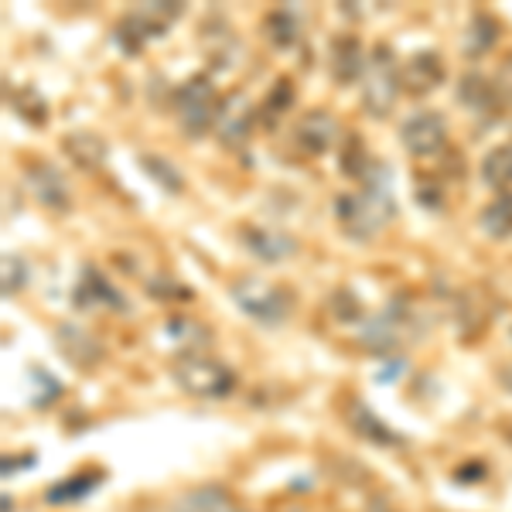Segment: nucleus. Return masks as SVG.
Segmentation results:
<instances>
[{"label": "nucleus", "instance_id": "f257e3e1", "mask_svg": "<svg viewBox=\"0 0 512 512\" xmlns=\"http://www.w3.org/2000/svg\"><path fill=\"white\" fill-rule=\"evenodd\" d=\"M396 216V202L390 195V175L373 168L366 175L362 192H345L335 198V219L352 239H376Z\"/></svg>", "mask_w": 512, "mask_h": 512}, {"label": "nucleus", "instance_id": "f03ea898", "mask_svg": "<svg viewBox=\"0 0 512 512\" xmlns=\"http://www.w3.org/2000/svg\"><path fill=\"white\" fill-rule=\"evenodd\" d=\"M175 379L185 393L202 396V400H222L236 390V376L233 369H226L219 359L202 352H185L175 362Z\"/></svg>", "mask_w": 512, "mask_h": 512}, {"label": "nucleus", "instance_id": "7ed1b4c3", "mask_svg": "<svg viewBox=\"0 0 512 512\" xmlns=\"http://www.w3.org/2000/svg\"><path fill=\"white\" fill-rule=\"evenodd\" d=\"M181 11L185 7L181 4H171V0H161V4H144L137 7V11H130L127 18L117 24V31H113V41L123 48L127 55H137L140 48L147 45V41L161 38L164 31L171 28V21L181 18Z\"/></svg>", "mask_w": 512, "mask_h": 512}, {"label": "nucleus", "instance_id": "20e7f679", "mask_svg": "<svg viewBox=\"0 0 512 512\" xmlns=\"http://www.w3.org/2000/svg\"><path fill=\"white\" fill-rule=\"evenodd\" d=\"M396 96H400V76H396V59L390 52V45H379L369 52V65L366 76H362V103L373 113L376 120H386L396 106Z\"/></svg>", "mask_w": 512, "mask_h": 512}, {"label": "nucleus", "instance_id": "39448f33", "mask_svg": "<svg viewBox=\"0 0 512 512\" xmlns=\"http://www.w3.org/2000/svg\"><path fill=\"white\" fill-rule=\"evenodd\" d=\"M229 297H233L243 315H250L260 325H280V321L291 315V294L260 277H239L229 287Z\"/></svg>", "mask_w": 512, "mask_h": 512}, {"label": "nucleus", "instance_id": "423d86ee", "mask_svg": "<svg viewBox=\"0 0 512 512\" xmlns=\"http://www.w3.org/2000/svg\"><path fill=\"white\" fill-rule=\"evenodd\" d=\"M175 106H178V123L192 137H198V134H205L209 127H216L222 99H219L216 86H212L209 76H192L185 86L178 89Z\"/></svg>", "mask_w": 512, "mask_h": 512}, {"label": "nucleus", "instance_id": "0eeeda50", "mask_svg": "<svg viewBox=\"0 0 512 512\" xmlns=\"http://www.w3.org/2000/svg\"><path fill=\"white\" fill-rule=\"evenodd\" d=\"M414 328H417L414 311H410L407 304H400V301H390L383 311H379V315L362 321V335L359 338H362V345H366V349L386 355V352L400 349Z\"/></svg>", "mask_w": 512, "mask_h": 512}, {"label": "nucleus", "instance_id": "6e6552de", "mask_svg": "<svg viewBox=\"0 0 512 512\" xmlns=\"http://www.w3.org/2000/svg\"><path fill=\"white\" fill-rule=\"evenodd\" d=\"M400 140L414 158H434V154L444 151L448 144V123L437 110H417L414 117L403 120L400 127Z\"/></svg>", "mask_w": 512, "mask_h": 512}, {"label": "nucleus", "instance_id": "1a4fd4ad", "mask_svg": "<svg viewBox=\"0 0 512 512\" xmlns=\"http://www.w3.org/2000/svg\"><path fill=\"white\" fill-rule=\"evenodd\" d=\"M72 301H76L79 311H89V308H110L117 311V315H127L130 304L127 297H123L117 287L110 284V277H103L99 270L86 267L76 284V291H72Z\"/></svg>", "mask_w": 512, "mask_h": 512}, {"label": "nucleus", "instance_id": "9d476101", "mask_svg": "<svg viewBox=\"0 0 512 512\" xmlns=\"http://www.w3.org/2000/svg\"><path fill=\"white\" fill-rule=\"evenodd\" d=\"M24 181H28V192L35 195L38 205H45V209L52 212H65L69 209V181H65V175L55 164H31L28 175H24Z\"/></svg>", "mask_w": 512, "mask_h": 512}, {"label": "nucleus", "instance_id": "9b49d317", "mask_svg": "<svg viewBox=\"0 0 512 512\" xmlns=\"http://www.w3.org/2000/svg\"><path fill=\"white\" fill-rule=\"evenodd\" d=\"M294 140H297V147H301V151L321 158V154H328L338 144V123H335V117L328 110H311V113H304V117L297 120Z\"/></svg>", "mask_w": 512, "mask_h": 512}, {"label": "nucleus", "instance_id": "f8f14e48", "mask_svg": "<svg viewBox=\"0 0 512 512\" xmlns=\"http://www.w3.org/2000/svg\"><path fill=\"white\" fill-rule=\"evenodd\" d=\"M253 123H256V110L243 93L222 99V110H219V120H216V134H219L222 144L239 147L246 137H250Z\"/></svg>", "mask_w": 512, "mask_h": 512}, {"label": "nucleus", "instance_id": "ddd939ff", "mask_svg": "<svg viewBox=\"0 0 512 512\" xmlns=\"http://www.w3.org/2000/svg\"><path fill=\"white\" fill-rule=\"evenodd\" d=\"M243 243H246V250L263 263L291 260V256L297 253V239L280 233V229H270V226H246Z\"/></svg>", "mask_w": 512, "mask_h": 512}, {"label": "nucleus", "instance_id": "4468645a", "mask_svg": "<svg viewBox=\"0 0 512 512\" xmlns=\"http://www.w3.org/2000/svg\"><path fill=\"white\" fill-rule=\"evenodd\" d=\"M369 65V52L355 35H338L332 41V76L335 82L349 86V82H362Z\"/></svg>", "mask_w": 512, "mask_h": 512}, {"label": "nucleus", "instance_id": "2eb2a0df", "mask_svg": "<svg viewBox=\"0 0 512 512\" xmlns=\"http://www.w3.org/2000/svg\"><path fill=\"white\" fill-rule=\"evenodd\" d=\"M444 82V62L437 52H417L403 62L400 69V86H407V93H431Z\"/></svg>", "mask_w": 512, "mask_h": 512}, {"label": "nucleus", "instance_id": "dca6fc26", "mask_svg": "<svg viewBox=\"0 0 512 512\" xmlns=\"http://www.w3.org/2000/svg\"><path fill=\"white\" fill-rule=\"evenodd\" d=\"M458 103L465 106L472 117L489 120L492 113L502 106V99L485 76H478V72H465V76L458 79Z\"/></svg>", "mask_w": 512, "mask_h": 512}, {"label": "nucleus", "instance_id": "f3484780", "mask_svg": "<svg viewBox=\"0 0 512 512\" xmlns=\"http://www.w3.org/2000/svg\"><path fill=\"white\" fill-rule=\"evenodd\" d=\"M55 342H59V349L69 355L76 366H82V369H93L96 362L103 359V345H99L89 332L76 328V325H59V332H55Z\"/></svg>", "mask_w": 512, "mask_h": 512}, {"label": "nucleus", "instance_id": "a211bd4d", "mask_svg": "<svg viewBox=\"0 0 512 512\" xmlns=\"http://www.w3.org/2000/svg\"><path fill=\"white\" fill-rule=\"evenodd\" d=\"M65 154H69L72 164H79V168L86 171H96L106 164V140L99 134H89V130H76V134H69L62 140Z\"/></svg>", "mask_w": 512, "mask_h": 512}, {"label": "nucleus", "instance_id": "6ab92c4d", "mask_svg": "<svg viewBox=\"0 0 512 512\" xmlns=\"http://www.w3.org/2000/svg\"><path fill=\"white\" fill-rule=\"evenodd\" d=\"M499 31H502L499 21H495L489 11L472 14L468 31H465V55L468 59H482V55H489L495 48V41H499Z\"/></svg>", "mask_w": 512, "mask_h": 512}, {"label": "nucleus", "instance_id": "aec40b11", "mask_svg": "<svg viewBox=\"0 0 512 512\" xmlns=\"http://www.w3.org/2000/svg\"><path fill=\"white\" fill-rule=\"evenodd\" d=\"M103 472H79V475H72V478H65V482L59 485H52L45 495V502L48 506H69V502H82L86 495H93L99 485H103Z\"/></svg>", "mask_w": 512, "mask_h": 512}, {"label": "nucleus", "instance_id": "412c9836", "mask_svg": "<svg viewBox=\"0 0 512 512\" xmlns=\"http://www.w3.org/2000/svg\"><path fill=\"white\" fill-rule=\"evenodd\" d=\"M349 420H352L355 431H359L362 437H369V441H373V444H383V448H393V444H403V437L396 434V431H390V427H386L383 420L376 417V410H373V407H366V403L355 400V403H352V414H349Z\"/></svg>", "mask_w": 512, "mask_h": 512}, {"label": "nucleus", "instance_id": "4be33fe9", "mask_svg": "<svg viewBox=\"0 0 512 512\" xmlns=\"http://www.w3.org/2000/svg\"><path fill=\"white\" fill-rule=\"evenodd\" d=\"M478 226L492 239H509L512 236V195L509 192L495 195L482 209V216H478Z\"/></svg>", "mask_w": 512, "mask_h": 512}, {"label": "nucleus", "instance_id": "5701e85b", "mask_svg": "<svg viewBox=\"0 0 512 512\" xmlns=\"http://www.w3.org/2000/svg\"><path fill=\"white\" fill-rule=\"evenodd\" d=\"M482 181L489 188H499V192H506V188L512 185V144H499L485 154Z\"/></svg>", "mask_w": 512, "mask_h": 512}, {"label": "nucleus", "instance_id": "b1692460", "mask_svg": "<svg viewBox=\"0 0 512 512\" xmlns=\"http://www.w3.org/2000/svg\"><path fill=\"white\" fill-rule=\"evenodd\" d=\"M175 512H236V506L219 485H205V489L188 492L175 506Z\"/></svg>", "mask_w": 512, "mask_h": 512}, {"label": "nucleus", "instance_id": "393cba45", "mask_svg": "<svg viewBox=\"0 0 512 512\" xmlns=\"http://www.w3.org/2000/svg\"><path fill=\"white\" fill-rule=\"evenodd\" d=\"M267 38L274 41V48H294L297 38H301V21H297V14L287 11V7L267 14Z\"/></svg>", "mask_w": 512, "mask_h": 512}, {"label": "nucleus", "instance_id": "a878e982", "mask_svg": "<svg viewBox=\"0 0 512 512\" xmlns=\"http://www.w3.org/2000/svg\"><path fill=\"white\" fill-rule=\"evenodd\" d=\"M164 328H168V338L178 349H202V345H209V328L192 318H168Z\"/></svg>", "mask_w": 512, "mask_h": 512}, {"label": "nucleus", "instance_id": "bb28decb", "mask_svg": "<svg viewBox=\"0 0 512 512\" xmlns=\"http://www.w3.org/2000/svg\"><path fill=\"white\" fill-rule=\"evenodd\" d=\"M342 171L349 178H362V181H366V175L373 171V158L366 154V147H362L359 137H349L342 144Z\"/></svg>", "mask_w": 512, "mask_h": 512}, {"label": "nucleus", "instance_id": "cd10ccee", "mask_svg": "<svg viewBox=\"0 0 512 512\" xmlns=\"http://www.w3.org/2000/svg\"><path fill=\"white\" fill-rule=\"evenodd\" d=\"M294 103V82L291 79H277L274 89H270L267 103H263V123H277V117H284Z\"/></svg>", "mask_w": 512, "mask_h": 512}, {"label": "nucleus", "instance_id": "c85d7f7f", "mask_svg": "<svg viewBox=\"0 0 512 512\" xmlns=\"http://www.w3.org/2000/svg\"><path fill=\"white\" fill-rule=\"evenodd\" d=\"M11 106L21 113L24 120H31V123H45L48 120L45 99H41L31 86H18V89H14V93H11Z\"/></svg>", "mask_w": 512, "mask_h": 512}, {"label": "nucleus", "instance_id": "c756f323", "mask_svg": "<svg viewBox=\"0 0 512 512\" xmlns=\"http://www.w3.org/2000/svg\"><path fill=\"white\" fill-rule=\"evenodd\" d=\"M140 164H144V171H147V175H151L154 181H158L164 192L178 195L181 188H185V178H181V175H178V168H171V164L164 161V158H144Z\"/></svg>", "mask_w": 512, "mask_h": 512}, {"label": "nucleus", "instance_id": "7c9ffc66", "mask_svg": "<svg viewBox=\"0 0 512 512\" xmlns=\"http://www.w3.org/2000/svg\"><path fill=\"white\" fill-rule=\"evenodd\" d=\"M31 379H35V396H31V403L35 407H48V403H55L62 396V383L55 379L48 369H31Z\"/></svg>", "mask_w": 512, "mask_h": 512}, {"label": "nucleus", "instance_id": "2f4dec72", "mask_svg": "<svg viewBox=\"0 0 512 512\" xmlns=\"http://www.w3.org/2000/svg\"><path fill=\"white\" fill-rule=\"evenodd\" d=\"M24 284H28V263H24L18 253H7L4 256V297L18 294Z\"/></svg>", "mask_w": 512, "mask_h": 512}, {"label": "nucleus", "instance_id": "473e14b6", "mask_svg": "<svg viewBox=\"0 0 512 512\" xmlns=\"http://www.w3.org/2000/svg\"><path fill=\"white\" fill-rule=\"evenodd\" d=\"M332 311H335V318H342V321H352V318L362 315V308L355 304V297L349 291H335L332 294Z\"/></svg>", "mask_w": 512, "mask_h": 512}, {"label": "nucleus", "instance_id": "72a5a7b5", "mask_svg": "<svg viewBox=\"0 0 512 512\" xmlns=\"http://www.w3.org/2000/svg\"><path fill=\"white\" fill-rule=\"evenodd\" d=\"M495 93L502 103H512V55L499 65V76H495Z\"/></svg>", "mask_w": 512, "mask_h": 512}, {"label": "nucleus", "instance_id": "f704fd0d", "mask_svg": "<svg viewBox=\"0 0 512 512\" xmlns=\"http://www.w3.org/2000/svg\"><path fill=\"white\" fill-rule=\"evenodd\" d=\"M147 291H151V294H171V297H188L185 287H181V284H164V277L147 280Z\"/></svg>", "mask_w": 512, "mask_h": 512}, {"label": "nucleus", "instance_id": "c9c22d12", "mask_svg": "<svg viewBox=\"0 0 512 512\" xmlns=\"http://www.w3.org/2000/svg\"><path fill=\"white\" fill-rule=\"evenodd\" d=\"M472 468V472H454V478H458V482H468V478H482L485 475V465H468Z\"/></svg>", "mask_w": 512, "mask_h": 512}, {"label": "nucleus", "instance_id": "e433bc0d", "mask_svg": "<svg viewBox=\"0 0 512 512\" xmlns=\"http://www.w3.org/2000/svg\"><path fill=\"white\" fill-rule=\"evenodd\" d=\"M403 373V362H396V359H390V366L379 373V379H390V376H400Z\"/></svg>", "mask_w": 512, "mask_h": 512}, {"label": "nucleus", "instance_id": "4c0bfd02", "mask_svg": "<svg viewBox=\"0 0 512 512\" xmlns=\"http://www.w3.org/2000/svg\"><path fill=\"white\" fill-rule=\"evenodd\" d=\"M369 512H393V509L386 506V502H373V506H369Z\"/></svg>", "mask_w": 512, "mask_h": 512}, {"label": "nucleus", "instance_id": "58836bf2", "mask_svg": "<svg viewBox=\"0 0 512 512\" xmlns=\"http://www.w3.org/2000/svg\"><path fill=\"white\" fill-rule=\"evenodd\" d=\"M236 512H246V509H236Z\"/></svg>", "mask_w": 512, "mask_h": 512}, {"label": "nucleus", "instance_id": "ea45409f", "mask_svg": "<svg viewBox=\"0 0 512 512\" xmlns=\"http://www.w3.org/2000/svg\"><path fill=\"white\" fill-rule=\"evenodd\" d=\"M509 434H512V427H509Z\"/></svg>", "mask_w": 512, "mask_h": 512}]
</instances>
